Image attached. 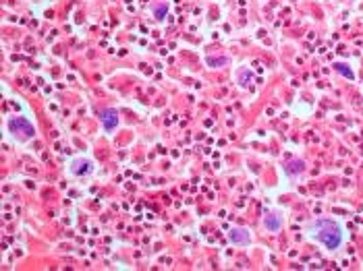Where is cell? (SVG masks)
<instances>
[{"label": "cell", "mask_w": 363, "mask_h": 271, "mask_svg": "<svg viewBox=\"0 0 363 271\" xmlns=\"http://www.w3.org/2000/svg\"><path fill=\"white\" fill-rule=\"evenodd\" d=\"M9 131H11L13 137H17L19 141H27V139H32V137L36 135L34 125L29 123L25 116H13V118L9 120Z\"/></svg>", "instance_id": "obj_2"}, {"label": "cell", "mask_w": 363, "mask_h": 271, "mask_svg": "<svg viewBox=\"0 0 363 271\" xmlns=\"http://www.w3.org/2000/svg\"><path fill=\"white\" fill-rule=\"evenodd\" d=\"M71 172L73 174H89V172H92V162H87V160H75L73 162V166H71Z\"/></svg>", "instance_id": "obj_6"}, {"label": "cell", "mask_w": 363, "mask_h": 271, "mask_svg": "<svg viewBox=\"0 0 363 271\" xmlns=\"http://www.w3.org/2000/svg\"><path fill=\"white\" fill-rule=\"evenodd\" d=\"M303 170H305V166H303V162H301V160L291 162V164L287 166V172H289V174H295V172H297V174H301Z\"/></svg>", "instance_id": "obj_9"}, {"label": "cell", "mask_w": 363, "mask_h": 271, "mask_svg": "<svg viewBox=\"0 0 363 271\" xmlns=\"http://www.w3.org/2000/svg\"><path fill=\"white\" fill-rule=\"evenodd\" d=\"M208 67H214V69H220V67H226L230 63L228 56H208Z\"/></svg>", "instance_id": "obj_7"}, {"label": "cell", "mask_w": 363, "mask_h": 271, "mask_svg": "<svg viewBox=\"0 0 363 271\" xmlns=\"http://www.w3.org/2000/svg\"><path fill=\"white\" fill-rule=\"evenodd\" d=\"M334 71H336V73H341L343 77L351 79V81L355 79V73H353V71H351V67H349V65H345V63H336V65H334Z\"/></svg>", "instance_id": "obj_8"}, {"label": "cell", "mask_w": 363, "mask_h": 271, "mask_svg": "<svg viewBox=\"0 0 363 271\" xmlns=\"http://www.w3.org/2000/svg\"><path fill=\"white\" fill-rule=\"evenodd\" d=\"M309 236L316 238L318 243H322L330 251H339L343 247V240H345L343 228L334 220H316V222H312Z\"/></svg>", "instance_id": "obj_1"}, {"label": "cell", "mask_w": 363, "mask_h": 271, "mask_svg": "<svg viewBox=\"0 0 363 271\" xmlns=\"http://www.w3.org/2000/svg\"><path fill=\"white\" fill-rule=\"evenodd\" d=\"M100 120H102V127H104V131H114L116 129V125H118V112L116 110H112V108H108V110H104L102 112V116H100Z\"/></svg>", "instance_id": "obj_4"}, {"label": "cell", "mask_w": 363, "mask_h": 271, "mask_svg": "<svg viewBox=\"0 0 363 271\" xmlns=\"http://www.w3.org/2000/svg\"><path fill=\"white\" fill-rule=\"evenodd\" d=\"M166 15V7H156V19H164Z\"/></svg>", "instance_id": "obj_10"}, {"label": "cell", "mask_w": 363, "mask_h": 271, "mask_svg": "<svg viewBox=\"0 0 363 271\" xmlns=\"http://www.w3.org/2000/svg\"><path fill=\"white\" fill-rule=\"evenodd\" d=\"M264 228H266L268 232H278V230L282 228V218H280L278 214H268V216L264 218Z\"/></svg>", "instance_id": "obj_5"}, {"label": "cell", "mask_w": 363, "mask_h": 271, "mask_svg": "<svg viewBox=\"0 0 363 271\" xmlns=\"http://www.w3.org/2000/svg\"><path fill=\"white\" fill-rule=\"evenodd\" d=\"M228 240L237 247H245V245H249L251 236H249V230H245V228H232L228 232Z\"/></svg>", "instance_id": "obj_3"}]
</instances>
